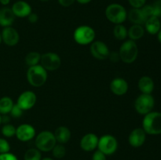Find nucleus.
<instances>
[{"mask_svg": "<svg viewBox=\"0 0 161 160\" xmlns=\"http://www.w3.org/2000/svg\"><path fill=\"white\" fill-rule=\"evenodd\" d=\"M26 77L28 83L31 86L38 88L45 84L48 78V74L41 64H37L28 67Z\"/></svg>", "mask_w": 161, "mask_h": 160, "instance_id": "1", "label": "nucleus"}, {"mask_svg": "<svg viewBox=\"0 0 161 160\" xmlns=\"http://www.w3.org/2000/svg\"><path fill=\"white\" fill-rule=\"evenodd\" d=\"M142 129L147 134H161V113L151 111L146 114L142 120Z\"/></svg>", "mask_w": 161, "mask_h": 160, "instance_id": "2", "label": "nucleus"}, {"mask_svg": "<svg viewBox=\"0 0 161 160\" xmlns=\"http://www.w3.org/2000/svg\"><path fill=\"white\" fill-rule=\"evenodd\" d=\"M107 20L116 24H123L127 19V12L125 7L119 3H111L105 11Z\"/></svg>", "mask_w": 161, "mask_h": 160, "instance_id": "3", "label": "nucleus"}, {"mask_svg": "<svg viewBox=\"0 0 161 160\" xmlns=\"http://www.w3.org/2000/svg\"><path fill=\"white\" fill-rule=\"evenodd\" d=\"M120 61L125 64H132L137 59L138 55V45L135 41L126 40L123 42L119 50Z\"/></svg>", "mask_w": 161, "mask_h": 160, "instance_id": "4", "label": "nucleus"}, {"mask_svg": "<svg viewBox=\"0 0 161 160\" xmlns=\"http://www.w3.org/2000/svg\"><path fill=\"white\" fill-rule=\"evenodd\" d=\"M95 36L94 29L88 25H80L75 28L73 33L75 42L81 45H91L95 39Z\"/></svg>", "mask_w": 161, "mask_h": 160, "instance_id": "5", "label": "nucleus"}, {"mask_svg": "<svg viewBox=\"0 0 161 160\" xmlns=\"http://www.w3.org/2000/svg\"><path fill=\"white\" fill-rule=\"evenodd\" d=\"M36 148L39 149L41 152H51L57 144V141L53 133L49 130H43L38 133L35 140Z\"/></svg>", "mask_w": 161, "mask_h": 160, "instance_id": "6", "label": "nucleus"}, {"mask_svg": "<svg viewBox=\"0 0 161 160\" xmlns=\"http://www.w3.org/2000/svg\"><path fill=\"white\" fill-rule=\"evenodd\" d=\"M155 100L151 94L142 93L138 96L135 101V111L140 115H146L148 113L151 112L154 108Z\"/></svg>", "mask_w": 161, "mask_h": 160, "instance_id": "7", "label": "nucleus"}, {"mask_svg": "<svg viewBox=\"0 0 161 160\" xmlns=\"http://www.w3.org/2000/svg\"><path fill=\"white\" fill-rule=\"evenodd\" d=\"M97 149L106 156L113 155L118 149L117 139L111 134L103 135L99 138Z\"/></svg>", "mask_w": 161, "mask_h": 160, "instance_id": "8", "label": "nucleus"}, {"mask_svg": "<svg viewBox=\"0 0 161 160\" xmlns=\"http://www.w3.org/2000/svg\"><path fill=\"white\" fill-rule=\"evenodd\" d=\"M47 72L56 71L61 67V59L59 55L53 52H47L41 55L40 64Z\"/></svg>", "mask_w": 161, "mask_h": 160, "instance_id": "9", "label": "nucleus"}, {"mask_svg": "<svg viewBox=\"0 0 161 160\" xmlns=\"http://www.w3.org/2000/svg\"><path fill=\"white\" fill-rule=\"evenodd\" d=\"M37 101V97L33 91L26 90L20 94L17 98V104L23 111L31 109Z\"/></svg>", "mask_w": 161, "mask_h": 160, "instance_id": "10", "label": "nucleus"}, {"mask_svg": "<svg viewBox=\"0 0 161 160\" xmlns=\"http://www.w3.org/2000/svg\"><path fill=\"white\" fill-rule=\"evenodd\" d=\"M36 129L28 123H24L16 128L15 136L21 142H28L36 137Z\"/></svg>", "mask_w": 161, "mask_h": 160, "instance_id": "11", "label": "nucleus"}, {"mask_svg": "<svg viewBox=\"0 0 161 160\" xmlns=\"http://www.w3.org/2000/svg\"><path fill=\"white\" fill-rule=\"evenodd\" d=\"M90 51L91 55L97 60L103 61L107 59L109 55V49L108 45L102 41H94L91 44Z\"/></svg>", "mask_w": 161, "mask_h": 160, "instance_id": "12", "label": "nucleus"}, {"mask_svg": "<svg viewBox=\"0 0 161 160\" xmlns=\"http://www.w3.org/2000/svg\"><path fill=\"white\" fill-rule=\"evenodd\" d=\"M2 42L8 46H14L17 45L20 40V35L17 30L12 26L3 28L1 32Z\"/></svg>", "mask_w": 161, "mask_h": 160, "instance_id": "13", "label": "nucleus"}, {"mask_svg": "<svg viewBox=\"0 0 161 160\" xmlns=\"http://www.w3.org/2000/svg\"><path fill=\"white\" fill-rule=\"evenodd\" d=\"M98 140V136L94 133H86L84 136H83V137L80 140V146L82 150L84 152H94L97 148Z\"/></svg>", "mask_w": 161, "mask_h": 160, "instance_id": "14", "label": "nucleus"}, {"mask_svg": "<svg viewBox=\"0 0 161 160\" xmlns=\"http://www.w3.org/2000/svg\"><path fill=\"white\" fill-rule=\"evenodd\" d=\"M146 140V133L142 128H135L130 132L128 136V143L131 147H140Z\"/></svg>", "mask_w": 161, "mask_h": 160, "instance_id": "15", "label": "nucleus"}, {"mask_svg": "<svg viewBox=\"0 0 161 160\" xmlns=\"http://www.w3.org/2000/svg\"><path fill=\"white\" fill-rule=\"evenodd\" d=\"M13 13L16 17L19 18H24L28 17L31 13H32L31 6L29 3L23 0H19L14 3L11 7Z\"/></svg>", "mask_w": 161, "mask_h": 160, "instance_id": "16", "label": "nucleus"}, {"mask_svg": "<svg viewBox=\"0 0 161 160\" xmlns=\"http://www.w3.org/2000/svg\"><path fill=\"white\" fill-rule=\"evenodd\" d=\"M128 83L124 78L117 77L112 80L110 83V89L112 93L116 96H123L128 91Z\"/></svg>", "mask_w": 161, "mask_h": 160, "instance_id": "17", "label": "nucleus"}, {"mask_svg": "<svg viewBox=\"0 0 161 160\" xmlns=\"http://www.w3.org/2000/svg\"><path fill=\"white\" fill-rule=\"evenodd\" d=\"M16 17L14 16L11 8L4 6L0 9V26L3 28L12 26L15 21Z\"/></svg>", "mask_w": 161, "mask_h": 160, "instance_id": "18", "label": "nucleus"}, {"mask_svg": "<svg viewBox=\"0 0 161 160\" xmlns=\"http://www.w3.org/2000/svg\"><path fill=\"white\" fill-rule=\"evenodd\" d=\"M57 143L64 144L69 142L72 136L70 130L66 126H59L55 130L53 133Z\"/></svg>", "mask_w": 161, "mask_h": 160, "instance_id": "19", "label": "nucleus"}, {"mask_svg": "<svg viewBox=\"0 0 161 160\" xmlns=\"http://www.w3.org/2000/svg\"><path fill=\"white\" fill-rule=\"evenodd\" d=\"M127 19L131 22L133 24H141L143 25L146 23L147 18L143 13L142 9H135L132 8L127 13Z\"/></svg>", "mask_w": 161, "mask_h": 160, "instance_id": "20", "label": "nucleus"}, {"mask_svg": "<svg viewBox=\"0 0 161 160\" xmlns=\"http://www.w3.org/2000/svg\"><path fill=\"white\" fill-rule=\"evenodd\" d=\"M144 25L145 30H146L148 33L151 35H156L160 30L161 22L159 17L152 16L146 20Z\"/></svg>", "mask_w": 161, "mask_h": 160, "instance_id": "21", "label": "nucleus"}, {"mask_svg": "<svg viewBox=\"0 0 161 160\" xmlns=\"http://www.w3.org/2000/svg\"><path fill=\"white\" fill-rule=\"evenodd\" d=\"M138 89L142 93L151 94L154 89V82L149 76H142L138 83Z\"/></svg>", "mask_w": 161, "mask_h": 160, "instance_id": "22", "label": "nucleus"}, {"mask_svg": "<svg viewBox=\"0 0 161 160\" xmlns=\"http://www.w3.org/2000/svg\"><path fill=\"white\" fill-rule=\"evenodd\" d=\"M145 28L141 24H133L127 30V37L130 40L136 41L144 36Z\"/></svg>", "mask_w": 161, "mask_h": 160, "instance_id": "23", "label": "nucleus"}, {"mask_svg": "<svg viewBox=\"0 0 161 160\" xmlns=\"http://www.w3.org/2000/svg\"><path fill=\"white\" fill-rule=\"evenodd\" d=\"M14 105L12 98L9 97H3L0 98V114L9 115L13 106Z\"/></svg>", "mask_w": 161, "mask_h": 160, "instance_id": "24", "label": "nucleus"}, {"mask_svg": "<svg viewBox=\"0 0 161 160\" xmlns=\"http://www.w3.org/2000/svg\"><path fill=\"white\" fill-rule=\"evenodd\" d=\"M41 55L39 53L36 51H32L28 53L25 56V63L28 67L37 65L40 64Z\"/></svg>", "mask_w": 161, "mask_h": 160, "instance_id": "25", "label": "nucleus"}, {"mask_svg": "<svg viewBox=\"0 0 161 160\" xmlns=\"http://www.w3.org/2000/svg\"><path fill=\"white\" fill-rule=\"evenodd\" d=\"M113 35L114 37L118 40H124L127 37V29L123 24H116L113 28Z\"/></svg>", "mask_w": 161, "mask_h": 160, "instance_id": "26", "label": "nucleus"}, {"mask_svg": "<svg viewBox=\"0 0 161 160\" xmlns=\"http://www.w3.org/2000/svg\"><path fill=\"white\" fill-rule=\"evenodd\" d=\"M42 158V152L36 147L28 149L24 155V160H41Z\"/></svg>", "mask_w": 161, "mask_h": 160, "instance_id": "27", "label": "nucleus"}, {"mask_svg": "<svg viewBox=\"0 0 161 160\" xmlns=\"http://www.w3.org/2000/svg\"><path fill=\"white\" fill-rule=\"evenodd\" d=\"M52 155L54 158L57 159H61L63 158L66 155V148L64 146V144H58L57 143L56 145L53 147V148L51 151Z\"/></svg>", "mask_w": 161, "mask_h": 160, "instance_id": "28", "label": "nucleus"}, {"mask_svg": "<svg viewBox=\"0 0 161 160\" xmlns=\"http://www.w3.org/2000/svg\"><path fill=\"white\" fill-rule=\"evenodd\" d=\"M1 133L5 138L14 137L16 135V127L10 123L3 124L1 129Z\"/></svg>", "mask_w": 161, "mask_h": 160, "instance_id": "29", "label": "nucleus"}, {"mask_svg": "<svg viewBox=\"0 0 161 160\" xmlns=\"http://www.w3.org/2000/svg\"><path fill=\"white\" fill-rule=\"evenodd\" d=\"M10 144L5 137H0V154L7 153L10 152Z\"/></svg>", "mask_w": 161, "mask_h": 160, "instance_id": "30", "label": "nucleus"}, {"mask_svg": "<svg viewBox=\"0 0 161 160\" xmlns=\"http://www.w3.org/2000/svg\"><path fill=\"white\" fill-rule=\"evenodd\" d=\"M23 112H24L23 110H22L21 108L17 104H14L12 109H11V111L10 113H9V115H10L11 117L14 118V119H19V118H20L22 116Z\"/></svg>", "mask_w": 161, "mask_h": 160, "instance_id": "31", "label": "nucleus"}, {"mask_svg": "<svg viewBox=\"0 0 161 160\" xmlns=\"http://www.w3.org/2000/svg\"><path fill=\"white\" fill-rule=\"evenodd\" d=\"M153 9V16L157 17H161V0H157L152 5Z\"/></svg>", "mask_w": 161, "mask_h": 160, "instance_id": "32", "label": "nucleus"}, {"mask_svg": "<svg viewBox=\"0 0 161 160\" xmlns=\"http://www.w3.org/2000/svg\"><path fill=\"white\" fill-rule=\"evenodd\" d=\"M146 0H128V3L132 8L141 9L146 5Z\"/></svg>", "mask_w": 161, "mask_h": 160, "instance_id": "33", "label": "nucleus"}, {"mask_svg": "<svg viewBox=\"0 0 161 160\" xmlns=\"http://www.w3.org/2000/svg\"><path fill=\"white\" fill-rule=\"evenodd\" d=\"M142 10L143 13L146 16V18H149V17L153 16V9L152 5H145L142 8H141Z\"/></svg>", "mask_w": 161, "mask_h": 160, "instance_id": "34", "label": "nucleus"}, {"mask_svg": "<svg viewBox=\"0 0 161 160\" xmlns=\"http://www.w3.org/2000/svg\"><path fill=\"white\" fill-rule=\"evenodd\" d=\"M91 160H107L106 155L104 153H102L101 151H99L98 149L96 151H94V154L92 155V158Z\"/></svg>", "mask_w": 161, "mask_h": 160, "instance_id": "35", "label": "nucleus"}, {"mask_svg": "<svg viewBox=\"0 0 161 160\" xmlns=\"http://www.w3.org/2000/svg\"><path fill=\"white\" fill-rule=\"evenodd\" d=\"M0 160H18V158L11 152L0 154Z\"/></svg>", "mask_w": 161, "mask_h": 160, "instance_id": "36", "label": "nucleus"}, {"mask_svg": "<svg viewBox=\"0 0 161 160\" xmlns=\"http://www.w3.org/2000/svg\"><path fill=\"white\" fill-rule=\"evenodd\" d=\"M108 58H109L110 61L113 63H116V62H118L119 61H120V57H119V52H116V51L110 52Z\"/></svg>", "mask_w": 161, "mask_h": 160, "instance_id": "37", "label": "nucleus"}, {"mask_svg": "<svg viewBox=\"0 0 161 160\" xmlns=\"http://www.w3.org/2000/svg\"><path fill=\"white\" fill-rule=\"evenodd\" d=\"M58 2L63 7H69L75 3V0H58Z\"/></svg>", "mask_w": 161, "mask_h": 160, "instance_id": "38", "label": "nucleus"}, {"mask_svg": "<svg viewBox=\"0 0 161 160\" xmlns=\"http://www.w3.org/2000/svg\"><path fill=\"white\" fill-rule=\"evenodd\" d=\"M27 18H28V21L31 24L36 23V22L38 21V20H39V17H38V15L36 13H31Z\"/></svg>", "mask_w": 161, "mask_h": 160, "instance_id": "39", "label": "nucleus"}, {"mask_svg": "<svg viewBox=\"0 0 161 160\" xmlns=\"http://www.w3.org/2000/svg\"><path fill=\"white\" fill-rule=\"evenodd\" d=\"M10 117L11 116L9 115H2V123L3 124L9 123Z\"/></svg>", "mask_w": 161, "mask_h": 160, "instance_id": "40", "label": "nucleus"}, {"mask_svg": "<svg viewBox=\"0 0 161 160\" xmlns=\"http://www.w3.org/2000/svg\"><path fill=\"white\" fill-rule=\"evenodd\" d=\"M75 1H76L78 3H80V4L85 5V4H88V3H90L92 0H75Z\"/></svg>", "mask_w": 161, "mask_h": 160, "instance_id": "41", "label": "nucleus"}, {"mask_svg": "<svg viewBox=\"0 0 161 160\" xmlns=\"http://www.w3.org/2000/svg\"><path fill=\"white\" fill-rule=\"evenodd\" d=\"M10 3V0H0V4H2L3 6H6Z\"/></svg>", "mask_w": 161, "mask_h": 160, "instance_id": "42", "label": "nucleus"}, {"mask_svg": "<svg viewBox=\"0 0 161 160\" xmlns=\"http://www.w3.org/2000/svg\"><path fill=\"white\" fill-rule=\"evenodd\" d=\"M157 39H158L159 42L161 43V28H160V31H159V32L157 33Z\"/></svg>", "mask_w": 161, "mask_h": 160, "instance_id": "43", "label": "nucleus"}, {"mask_svg": "<svg viewBox=\"0 0 161 160\" xmlns=\"http://www.w3.org/2000/svg\"><path fill=\"white\" fill-rule=\"evenodd\" d=\"M41 160H54V159L50 158V157H44V158H42V159Z\"/></svg>", "mask_w": 161, "mask_h": 160, "instance_id": "44", "label": "nucleus"}, {"mask_svg": "<svg viewBox=\"0 0 161 160\" xmlns=\"http://www.w3.org/2000/svg\"><path fill=\"white\" fill-rule=\"evenodd\" d=\"M2 124V115L0 114V125H1Z\"/></svg>", "mask_w": 161, "mask_h": 160, "instance_id": "45", "label": "nucleus"}, {"mask_svg": "<svg viewBox=\"0 0 161 160\" xmlns=\"http://www.w3.org/2000/svg\"><path fill=\"white\" fill-rule=\"evenodd\" d=\"M39 1H40V2H44V3H45V2H49V1H50V0H39Z\"/></svg>", "mask_w": 161, "mask_h": 160, "instance_id": "46", "label": "nucleus"}, {"mask_svg": "<svg viewBox=\"0 0 161 160\" xmlns=\"http://www.w3.org/2000/svg\"><path fill=\"white\" fill-rule=\"evenodd\" d=\"M2 43V36H1V33H0V44Z\"/></svg>", "mask_w": 161, "mask_h": 160, "instance_id": "47", "label": "nucleus"}]
</instances>
